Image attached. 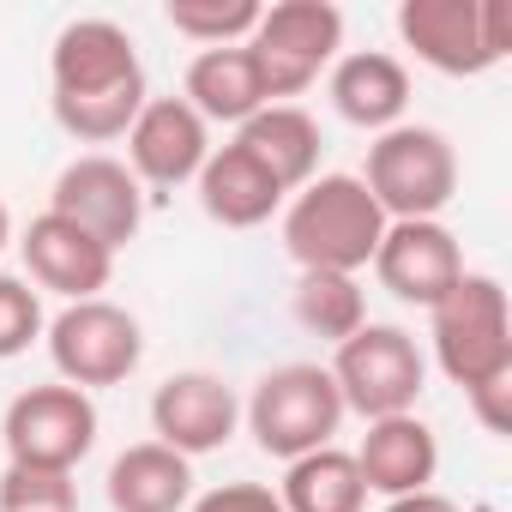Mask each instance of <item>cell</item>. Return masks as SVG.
Listing matches in <instances>:
<instances>
[{"instance_id": "6da1fadb", "label": "cell", "mask_w": 512, "mask_h": 512, "mask_svg": "<svg viewBox=\"0 0 512 512\" xmlns=\"http://www.w3.org/2000/svg\"><path fill=\"white\" fill-rule=\"evenodd\" d=\"M145 61L139 43L115 19H73L61 25L49 49V103L67 139L109 145L127 139V127L145 109Z\"/></svg>"}, {"instance_id": "7a4b0ae2", "label": "cell", "mask_w": 512, "mask_h": 512, "mask_svg": "<svg viewBox=\"0 0 512 512\" xmlns=\"http://www.w3.org/2000/svg\"><path fill=\"white\" fill-rule=\"evenodd\" d=\"M386 235V211L362 187V175H314L284 211V253L302 272H344L356 278L374 266Z\"/></svg>"}, {"instance_id": "3957f363", "label": "cell", "mask_w": 512, "mask_h": 512, "mask_svg": "<svg viewBox=\"0 0 512 512\" xmlns=\"http://www.w3.org/2000/svg\"><path fill=\"white\" fill-rule=\"evenodd\" d=\"M428 338H434V362L452 386L476 392L488 380H506L512 374V308H506L500 278L464 272L428 308Z\"/></svg>"}, {"instance_id": "277c9868", "label": "cell", "mask_w": 512, "mask_h": 512, "mask_svg": "<svg viewBox=\"0 0 512 512\" xmlns=\"http://www.w3.org/2000/svg\"><path fill=\"white\" fill-rule=\"evenodd\" d=\"M241 49L260 73L266 103H290L314 91L320 73H332V61L344 55V13L332 0H278V7L260 13Z\"/></svg>"}, {"instance_id": "5b68a950", "label": "cell", "mask_w": 512, "mask_h": 512, "mask_svg": "<svg viewBox=\"0 0 512 512\" xmlns=\"http://www.w3.org/2000/svg\"><path fill=\"white\" fill-rule=\"evenodd\" d=\"M241 416H247V434L260 440L266 458L296 464V458L332 446V434L350 410L320 362H284V368L253 380V398L241 404Z\"/></svg>"}, {"instance_id": "8992f818", "label": "cell", "mask_w": 512, "mask_h": 512, "mask_svg": "<svg viewBox=\"0 0 512 512\" xmlns=\"http://www.w3.org/2000/svg\"><path fill=\"white\" fill-rule=\"evenodd\" d=\"M398 37L422 67L476 79L512 55V0H404Z\"/></svg>"}, {"instance_id": "52a82bcc", "label": "cell", "mask_w": 512, "mask_h": 512, "mask_svg": "<svg viewBox=\"0 0 512 512\" xmlns=\"http://www.w3.org/2000/svg\"><path fill=\"white\" fill-rule=\"evenodd\" d=\"M362 187L386 211V223H422L440 217L458 193V151L440 127L398 121L392 133H374Z\"/></svg>"}, {"instance_id": "ba28073f", "label": "cell", "mask_w": 512, "mask_h": 512, "mask_svg": "<svg viewBox=\"0 0 512 512\" xmlns=\"http://www.w3.org/2000/svg\"><path fill=\"white\" fill-rule=\"evenodd\" d=\"M332 386L344 398V410H356L362 422H386V416H410L422 386H428V356L416 350V338L404 326H362L356 338L338 344L332 356Z\"/></svg>"}, {"instance_id": "9c48e42d", "label": "cell", "mask_w": 512, "mask_h": 512, "mask_svg": "<svg viewBox=\"0 0 512 512\" xmlns=\"http://www.w3.org/2000/svg\"><path fill=\"white\" fill-rule=\"evenodd\" d=\"M145 356V332L127 308L115 302H67L49 320V362L67 386L97 392V386H121Z\"/></svg>"}, {"instance_id": "30bf717a", "label": "cell", "mask_w": 512, "mask_h": 512, "mask_svg": "<svg viewBox=\"0 0 512 512\" xmlns=\"http://www.w3.org/2000/svg\"><path fill=\"white\" fill-rule=\"evenodd\" d=\"M0 440H7L13 464H43V470H79V458L97 446V404L91 392L55 380L31 386L0 416Z\"/></svg>"}, {"instance_id": "8fae6325", "label": "cell", "mask_w": 512, "mask_h": 512, "mask_svg": "<svg viewBox=\"0 0 512 512\" xmlns=\"http://www.w3.org/2000/svg\"><path fill=\"white\" fill-rule=\"evenodd\" d=\"M49 211L79 223L91 241H103L109 253H121L139 223H145V187L133 181V169L121 157H73L61 175H55V193H49Z\"/></svg>"}, {"instance_id": "7c38bea8", "label": "cell", "mask_w": 512, "mask_h": 512, "mask_svg": "<svg viewBox=\"0 0 512 512\" xmlns=\"http://www.w3.org/2000/svg\"><path fill=\"white\" fill-rule=\"evenodd\" d=\"M235 422H241V398L223 374L187 368L151 392V434H157V446H169L181 458H205V452L229 446Z\"/></svg>"}, {"instance_id": "4fadbf2b", "label": "cell", "mask_w": 512, "mask_h": 512, "mask_svg": "<svg viewBox=\"0 0 512 512\" xmlns=\"http://www.w3.org/2000/svg\"><path fill=\"white\" fill-rule=\"evenodd\" d=\"M211 157V127L181 103V97H145L139 121L127 127V169L139 187L175 193L187 181H199Z\"/></svg>"}, {"instance_id": "5bb4252c", "label": "cell", "mask_w": 512, "mask_h": 512, "mask_svg": "<svg viewBox=\"0 0 512 512\" xmlns=\"http://www.w3.org/2000/svg\"><path fill=\"white\" fill-rule=\"evenodd\" d=\"M374 278L410 302V308H434L458 278H464V247L440 217L422 223H386L380 247H374Z\"/></svg>"}, {"instance_id": "9a60e30c", "label": "cell", "mask_w": 512, "mask_h": 512, "mask_svg": "<svg viewBox=\"0 0 512 512\" xmlns=\"http://www.w3.org/2000/svg\"><path fill=\"white\" fill-rule=\"evenodd\" d=\"M19 253H25L31 284L49 290V296H67V302H97L109 290V278H115V253L103 241H91L79 223L55 217V211L31 217Z\"/></svg>"}, {"instance_id": "2e32d148", "label": "cell", "mask_w": 512, "mask_h": 512, "mask_svg": "<svg viewBox=\"0 0 512 512\" xmlns=\"http://www.w3.org/2000/svg\"><path fill=\"white\" fill-rule=\"evenodd\" d=\"M326 97H332V109H338L350 127H362V133H392V127L404 121V109H410V73H404V61L386 55V49H350V55L332 61Z\"/></svg>"}, {"instance_id": "e0dca14e", "label": "cell", "mask_w": 512, "mask_h": 512, "mask_svg": "<svg viewBox=\"0 0 512 512\" xmlns=\"http://www.w3.org/2000/svg\"><path fill=\"white\" fill-rule=\"evenodd\" d=\"M350 458H356L368 494L398 500V494H416V488L434 482V470H440V440H434V428L410 410V416L368 422V434H362V446H356Z\"/></svg>"}, {"instance_id": "ac0fdd59", "label": "cell", "mask_w": 512, "mask_h": 512, "mask_svg": "<svg viewBox=\"0 0 512 512\" xmlns=\"http://www.w3.org/2000/svg\"><path fill=\"white\" fill-rule=\"evenodd\" d=\"M235 145L260 163L284 193H302L320 175V151H326L320 121L308 109H296V103H266L253 121L235 127Z\"/></svg>"}, {"instance_id": "d6986e66", "label": "cell", "mask_w": 512, "mask_h": 512, "mask_svg": "<svg viewBox=\"0 0 512 512\" xmlns=\"http://www.w3.org/2000/svg\"><path fill=\"white\" fill-rule=\"evenodd\" d=\"M199 211L211 217V223H223V229H260L290 193L253 163L235 139L229 145H211V157H205V169H199Z\"/></svg>"}, {"instance_id": "ffe728a7", "label": "cell", "mask_w": 512, "mask_h": 512, "mask_svg": "<svg viewBox=\"0 0 512 512\" xmlns=\"http://www.w3.org/2000/svg\"><path fill=\"white\" fill-rule=\"evenodd\" d=\"M181 103L205 121V127H241L266 109V91H260V73H253L247 49H199L187 61V79H181Z\"/></svg>"}, {"instance_id": "44dd1931", "label": "cell", "mask_w": 512, "mask_h": 512, "mask_svg": "<svg viewBox=\"0 0 512 512\" xmlns=\"http://www.w3.org/2000/svg\"><path fill=\"white\" fill-rule=\"evenodd\" d=\"M103 494L115 512H187L193 506V458H181L157 440H139L109 464Z\"/></svg>"}, {"instance_id": "7402d4cb", "label": "cell", "mask_w": 512, "mask_h": 512, "mask_svg": "<svg viewBox=\"0 0 512 512\" xmlns=\"http://www.w3.org/2000/svg\"><path fill=\"white\" fill-rule=\"evenodd\" d=\"M278 500H284V512H362L368 488H362V470L344 446H320L284 470Z\"/></svg>"}, {"instance_id": "603a6c76", "label": "cell", "mask_w": 512, "mask_h": 512, "mask_svg": "<svg viewBox=\"0 0 512 512\" xmlns=\"http://www.w3.org/2000/svg\"><path fill=\"white\" fill-rule=\"evenodd\" d=\"M290 308H296V326H302V332H314V338H326L332 350L368 326L362 284H356V278H344V272H302V278H296Z\"/></svg>"}, {"instance_id": "cb8c5ba5", "label": "cell", "mask_w": 512, "mask_h": 512, "mask_svg": "<svg viewBox=\"0 0 512 512\" xmlns=\"http://www.w3.org/2000/svg\"><path fill=\"white\" fill-rule=\"evenodd\" d=\"M260 0H169V31L193 37L199 49H235L260 25Z\"/></svg>"}, {"instance_id": "d4e9b609", "label": "cell", "mask_w": 512, "mask_h": 512, "mask_svg": "<svg viewBox=\"0 0 512 512\" xmlns=\"http://www.w3.org/2000/svg\"><path fill=\"white\" fill-rule=\"evenodd\" d=\"M0 512H79V482L73 470H43V464H13L0 470Z\"/></svg>"}, {"instance_id": "484cf974", "label": "cell", "mask_w": 512, "mask_h": 512, "mask_svg": "<svg viewBox=\"0 0 512 512\" xmlns=\"http://www.w3.org/2000/svg\"><path fill=\"white\" fill-rule=\"evenodd\" d=\"M43 332H49V320H43V296H37L25 278H7V272H0V362L25 356Z\"/></svg>"}, {"instance_id": "4316f807", "label": "cell", "mask_w": 512, "mask_h": 512, "mask_svg": "<svg viewBox=\"0 0 512 512\" xmlns=\"http://www.w3.org/2000/svg\"><path fill=\"white\" fill-rule=\"evenodd\" d=\"M187 512H284V500H278V488H266V482H223V488L199 494Z\"/></svg>"}, {"instance_id": "83f0119b", "label": "cell", "mask_w": 512, "mask_h": 512, "mask_svg": "<svg viewBox=\"0 0 512 512\" xmlns=\"http://www.w3.org/2000/svg\"><path fill=\"white\" fill-rule=\"evenodd\" d=\"M464 398H470V410H476V422L488 434H512V374L506 380H488V386H476Z\"/></svg>"}, {"instance_id": "f1b7e54d", "label": "cell", "mask_w": 512, "mask_h": 512, "mask_svg": "<svg viewBox=\"0 0 512 512\" xmlns=\"http://www.w3.org/2000/svg\"><path fill=\"white\" fill-rule=\"evenodd\" d=\"M386 512H458V500H446L440 488H416V494L386 500Z\"/></svg>"}, {"instance_id": "f546056e", "label": "cell", "mask_w": 512, "mask_h": 512, "mask_svg": "<svg viewBox=\"0 0 512 512\" xmlns=\"http://www.w3.org/2000/svg\"><path fill=\"white\" fill-rule=\"evenodd\" d=\"M7 241H13V211H7V199H0V253H7Z\"/></svg>"}]
</instances>
